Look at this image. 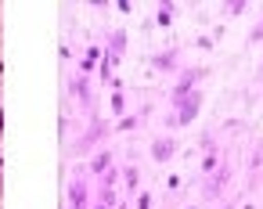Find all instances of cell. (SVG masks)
<instances>
[{
	"mask_svg": "<svg viewBox=\"0 0 263 209\" xmlns=\"http://www.w3.org/2000/svg\"><path fill=\"white\" fill-rule=\"evenodd\" d=\"M198 105H202V94H191V98H187V105L180 108V116H177L173 123H191V119H195V112H198Z\"/></svg>",
	"mask_w": 263,
	"mask_h": 209,
	"instance_id": "1",
	"label": "cell"
},
{
	"mask_svg": "<svg viewBox=\"0 0 263 209\" xmlns=\"http://www.w3.org/2000/svg\"><path fill=\"white\" fill-rule=\"evenodd\" d=\"M173 151H177V144H173L170 137H162V141H155V148H152V155H155L159 162H162V159H170Z\"/></svg>",
	"mask_w": 263,
	"mask_h": 209,
	"instance_id": "2",
	"label": "cell"
},
{
	"mask_svg": "<svg viewBox=\"0 0 263 209\" xmlns=\"http://www.w3.org/2000/svg\"><path fill=\"white\" fill-rule=\"evenodd\" d=\"M69 195H72V205H76V209H83V205H87V202H83V198H87V187H83L80 180L69 187Z\"/></svg>",
	"mask_w": 263,
	"mask_h": 209,
	"instance_id": "3",
	"label": "cell"
},
{
	"mask_svg": "<svg viewBox=\"0 0 263 209\" xmlns=\"http://www.w3.org/2000/svg\"><path fill=\"white\" fill-rule=\"evenodd\" d=\"M90 169H94V173H105V169H108V151H101V155H94V162H90Z\"/></svg>",
	"mask_w": 263,
	"mask_h": 209,
	"instance_id": "4",
	"label": "cell"
},
{
	"mask_svg": "<svg viewBox=\"0 0 263 209\" xmlns=\"http://www.w3.org/2000/svg\"><path fill=\"white\" fill-rule=\"evenodd\" d=\"M213 166H216V151H213V155H205V162H202V173H209Z\"/></svg>",
	"mask_w": 263,
	"mask_h": 209,
	"instance_id": "5",
	"label": "cell"
},
{
	"mask_svg": "<svg viewBox=\"0 0 263 209\" xmlns=\"http://www.w3.org/2000/svg\"><path fill=\"white\" fill-rule=\"evenodd\" d=\"M126 187H130V191L137 187V169H126Z\"/></svg>",
	"mask_w": 263,
	"mask_h": 209,
	"instance_id": "6",
	"label": "cell"
},
{
	"mask_svg": "<svg viewBox=\"0 0 263 209\" xmlns=\"http://www.w3.org/2000/svg\"><path fill=\"white\" fill-rule=\"evenodd\" d=\"M108 205H112V202H101V205H98V209H108Z\"/></svg>",
	"mask_w": 263,
	"mask_h": 209,
	"instance_id": "7",
	"label": "cell"
}]
</instances>
